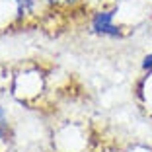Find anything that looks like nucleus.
<instances>
[{
    "mask_svg": "<svg viewBox=\"0 0 152 152\" xmlns=\"http://www.w3.org/2000/svg\"><path fill=\"white\" fill-rule=\"evenodd\" d=\"M140 68L144 74H152V53H146L140 61Z\"/></svg>",
    "mask_w": 152,
    "mask_h": 152,
    "instance_id": "20e7f679",
    "label": "nucleus"
},
{
    "mask_svg": "<svg viewBox=\"0 0 152 152\" xmlns=\"http://www.w3.org/2000/svg\"><path fill=\"white\" fill-rule=\"evenodd\" d=\"M119 6H102L90 16V31L105 39H123L129 33L125 26L117 22Z\"/></svg>",
    "mask_w": 152,
    "mask_h": 152,
    "instance_id": "f257e3e1",
    "label": "nucleus"
},
{
    "mask_svg": "<svg viewBox=\"0 0 152 152\" xmlns=\"http://www.w3.org/2000/svg\"><path fill=\"white\" fill-rule=\"evenodd\" d=\"M82 0H45L47 8H55V10H72Z\"/></svg>",
    "mask_w": 152,
    "mask_h": 152,
    "instance_id": "f03ea898",
    "label": "nucleus"
},
{
    "mask_svg": "<svg viewBox=\"0 0 152 152\" xmlns=\"http://www.w3.org/2000/svg\"><path fill=\"white\" fill-rule=\"evenodd\" d=\"M10 137V121H8V113L6 109L0 105V142H4Z\"/></svg>",
    "mask_w": 152,
    "mask_h": 152,
    "instance_id": "7ed1b4c3",
    "label": "nucleus"
}]
</instances>
